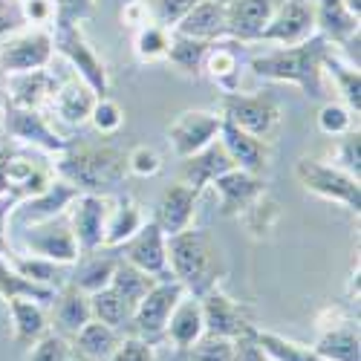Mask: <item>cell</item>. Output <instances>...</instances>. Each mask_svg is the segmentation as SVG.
<instances>
[{"label":"cell","mask_w":361,"mask_h":361,"mask_svg":"<svg viewBox=\"0 0 361 361\" xmlns=\"http://www.w3.org/2000/svg\"><path fill=\"white\" fill-rule=\"evenodd\" d=\"M329 44L321 35H312L304 44L269 49L249 58V70L263 81H286L304 90L310 99H324V52Z\"/></svg>","instance_id":"6da1fadb"},{"label":"cell","mask_w":361,"mask_h":361,"mask_svg":"<svg viewBox=\"0 0 361 361\" xmlns=\"http://www.w3.org/2000/svg\"><path fill=\"white\" fill-rule=\"evenodd\" d=\"M52 168L81 194H110L130 176L128 154L113 145H70Z\"/></svg>","instance_id":"7a4b0ae2"},{"label":"cell","mask_w":361,"mask_h":361,"mask_svg":"<svg viewBox=\"0 0 361 361\" xmlns=\"http://www.w3.org/2000/svg\"><path fill=\"white\" fill-rule=\"evenodd\" d=\"M165 249L171 278L183 283L188 295L200 298L202 292L217 286V278L223 275V255L208 231L188 226L165 237Z\"/></svg>","instance_id":"3957f363"},{"label":"cell","mask_w":361,"mask_h":361,"mask_svg":"<svg viewBox=\"0 0 361 361\" xmlns=\"http://www.w3.org/2000/svg\"><path fill=\"white\" fill-rule=\"evenodd\" d=\"M52 47L96 96H107L110 93L107 64H104V58L96 52V47L84 38L81 26H55Z\"/></svg>","instance_id":"277c9868"},{"label":"cell","mask_w":361,"mask_h":361,"mask_svg":"<svg viewBox=\"0 0 361 361\" xmlns=\"http://www.w3.org/2000/svg\"><path fill=\"white\" fill-rule=\"evenodd\" d=\"M295 176L298 183L304 185L310 194L321 197V200H329V202H338L344 205L347 212H355L361 208V185L358 179L344 173L341 168L336 165H326L321 159H312V157H304L295 162Z\"/></svg>","instance_id":"5b68a950"},{"label":"cell","mask_w":361,"mask_h":361,"mask_svg":"<svg viewBox=\"0 0 361 361\" xmlns=\"http://www.w3.org/2000/svg\"><path fill=\"white\" fill-rule=\"evenodd\" d=\"M185 295V286L173 281V278H162L147 289V295L133 307L130 315V333L147 344H157L159 338H165V326L168 318L173 312V307L179 304V298Z\"/></svg>","instance_id":"8992f818"},{"label":"cell","mask_w":361,"mask_h":361,"mask_svg":"<svg viewBox=\"0 0 361 361\" xmlns=\"http://www.w3.org/2000/svg\"><path fill=\"white\" fill-rule=\"evenodd\" d=\"M15 237H18V246L26 255L52 260L58 266H73L81 257V249H78L75 237H73V228L64 217L35 223V226H23V228L15 231Z\"/></svg>","instance_id":"52a82bcc"},{"label":"cell","mask_w":361,"mask_h":361,"mask_svg":"<svg viewBox=\"0 0 361 361\" xmlns=\"http://www.w3.org/2000/svg\"><path fill=\"white\" fill-rule=\"evenodd\" d=\"M220 116L226 122L237 125L240 130H246L257 139L272 136V130L281 125V104L275 96L257 93V96H243L237 93H223L220 99Z\"/></svg>","instance_id":"ba28073f"},{"label":"cell","mask_w":361,"mask_h":361,"mask_svg":"<svg viewBox=\"0 0 361 361\" xmlns=\"http://www.w3.org/2000/svg\"><path fill=\"white\" fill-rule=\"evenodd\" d=\"M52 32L44 26L23 29V32H12L0 41V70L6 75L15 73H29V70H44L52 64Z\"/></svg>","instance_id":"9c48e42d"},{"label":"cell","mask_w":361,"mask_h":361,"mask_svg":"<svg viewBox=\"0 0 361 361\" xmlns=\"http://www.w3.org/2000/svg\"><path fill=\"white\" fill-rule=\"evenodd\" d=\"M4 130L6 139L29 145V147H38L44 154H64V150L73 145L70 139H64L58 133L49 118L44 116V110H29V107H15V104H4Z\"/></svg>","instance_id":"30bf717a"},{"label":"cell","mask_w":361,"mask_h":361,"mask_svg":"<svg viewBox=\"0 0 361 361\" xmlns=\"http://www.w3.org/2000/svg\"><path fill=\"white\" fill-rule=\"evenodd\" d=\"M55 179V168L29 157V154H12L4 145L0 147V194H9L18 202L26 197L41 194Z\"/></svg>","instance_id":"8fae6325"},{"label":"cell","mask_w":361,"mask_h":361,"mask_svg":"<svg viewBox=\"0 0 361 361\" xmlns=\"http://www.w3.org/2000/svg\"><path fill=\"white\" fill-rule=\"evenodd\" d=\"M81 191L75 185H70L67 179H61L55 173V179L41 194L26 197V200H20L12 208V214H9V234H15L23 226H35V223H47V220H55V217H64L70 202Z\"/></svg>","instance_id":"7c38bea8"},{"label":"cell","mask_w":361,"mask_h":361,"mask_svg":"<svg viewBox=\"0 0 361 361\" xmlns=\"http://www.w3.org/2000/svg\"><path fill=\"white\" fill-rule=\"evenodd\" d=\"M220 125H223V116L212 110H183L168 125V142L179 159H188L212 142H217Z\"/></svg>","instance_id":"4fadbf2b"},{"label":"cell","mask_w":361,"mask_h":361,"mask_svg":"<svg viewBox=\"0 0 361 361\" xmlns=\"http://www.w3.org/2000/svg\"><path fill=\"white\" fill-rule=\"evenodd\" d=\"M312 35H318V29H315V6L310 0H281V6L275 9L272 20L266 23L257 41L295 47L310 41Z\"/></svg>","instance_id":"5bb4252c"},{"label":"cell","mask_w":361,"mask_h":361,"mask_svg":"<svg viewBox=\"0 0 361 361\" xmlns=\"http://www.w3.org/2000/svg\"><path fill=\"white\" fill-rule=\"evenodd\" d=\"M113 200L107 194H78L67 208V223L73 228V237L81 249V255L99 252L104 240V223L110 214Z\"/></svg>","instance_id":"9a60e30c"},{"label":"cell","mask_w":361,"mask_h":361,"mask_svg":"<svg viewBox=\"0 0 361 361\" xmlns=\"http://www.w3.org/2000/svg\"><path fill=\"white\" fill-rule=\"evenodd\" d=\"M200 310H202V324L205 336H220V338H240L255 326L249 310L243 304L231 300L220 286H212L200 295Z\"/></svg>","instance_id":"2e32d148"},{"label":"cell","mask_w":361,"mask_h":361,"mask_svg":"<svg viewBox=\"0 0 361 361\" xmlns=\"http://www.w3.org/2000/svg\"><path fill=\"white\" fill-rule=\"evenodd\" d=\"M122 249V260L142 269L150 278H171L168 272V249H165V234L159 231V226L154 220H145L142 228L128 240V243L118 246Z\"/></svg>","instance_id":"e0dca14e"},{"label":"cell","mask_w":361,"mask_h":361,"mask_svg":"<svg viewBox=\"0 0 361 361\" xmlns=\"http://www.w3.org/2000/svg\"><path fill=\"white\" fill-rule=\"evenodd\" d=\"M281 0H228L226 4V38L240 44H257L266 23L272 20Z\"/></svg>","instance_id":"ac0fdd59"},{"label":"cell","mask_w":361,"mask_h":361,"mask_svg":"<svg viewBox=\"0 0 361 361\" xmlns=\"http://www.w3.org/2000/svg\"><path fill=\"white\" fill-rule=\"evenodd\" d=\"M61 81L55 78L49 67L44 70H29V73H15L6 75V102L15 107H29V110H44L52 104Z\"/></svg>","instance_id":"d6986e66"},{"label":"cell","mask_w":361,"mask_h":361,"mask_svg":"<svg viewBox=\"0 0 361 361\" xmlns=\"http://www.w3.org/2000/svg\"><path fill=\"white\" fill-rule=\"evenodd\" d=\"M200 194L202 191H197V188H191L185 183H179V179L171 188L162 191V197H159V202L154 208V223L159 226V231L165 237H171V234H176V231H183V228L191 226L194 212H197V202H200Z\"/></svg>","instance_id":"ffe728a7"},{"label":"cell","mask_w":361,"mask_h":361,"mask_svg":"<svg viewBox=\"0 0 361 361\" xmlns=\"http://www.w3.org/2000/svg\"><path fill=\"white\" fill-rule=\"evenodd\" d=\"M208 188L217 191L223 214L231 217V214L243 212L252 200H257L266 191V183L260 179V173H252V171H243V168H228Z\"/></svg>","instance_id":"44dd1931"},{"label":"cell","mask_w":361,"mask_h":361,"mask_svg":"<svg viewBox=\"0 0 361 361\" xmlns=\"http://www.w3.org/2000/svg\"><path fill=\"white\" fill-rule=\"evenodd\" d=\"M96 99L99 96L93 93V90H90L78 75H73L70 81H61L49 110H52V116L58 118V122H64L70 128H81V125L90 122V113H93Z\"/></svg>","instance_id":"7402d4cb"},{"label":"cell","mask_w":361,"mask_h":361,"mask_svg":"<svg viewBox=\"0 0 361 361\" xmlns=\"http://www.w3.org/2000/svg\"><path fill=\"white\" fill-rule=\"evenodd\" d=\"M228 168H234V162H231V157L226 154V147L217 139L208 147H202L200 154L183 159V168H179V183H185V185H191L197 191H205Z\"/></svg>","instance_id":"603a6c76"},{"label":"cell","mask_w":361,"mask_h":361,"mask_svg":"<svg viewBox=\"0 0 361 361\" xmlns=\"http://www.w3.org/2000/svg\"><path fill=\"white\" fill-rule=\"evenodd\" d=\"M220 145L226 147V154L231 157L234 168H243V171H252V173H260L266 168V159H269V147L263 139L246 133V130H240L237 125L226 122L223 118V125H220Z\"/></svg>","instance_id":"cb8c5ba5"},{"label":"cell","mask_w":361,"mask_h":361,"mask_svg":"<svg viewBox=\"0 0 361 361\" xmlns=\"http://www.w3.org/2000/svg\"><path fill=\"white\" fill-rule=\"evenodd\" d=\"M205 336V324H202V310H200V298L197 295H183L179 304L173 307L168 326H165V338L179 350L185 353L188 347H194L200 338Z\"/></svg>","instance_id":"d4e9b609"},{"label":"cell","mask_w":361,"mask_h":361,"mask_svg":"<svg viewBox=\"0 0 361 361\" xmlns=\"http://www.w3.org/2000/svg\"><path fill=\"white\" fill-rule=\"evenodd\" d=\"M173 32L200 38V41H223L226 38V4L217 0H200V4L173 26Z\"/></svg>","instance_id":"484cf974"},{"label":"cell","mask_w":361,"mask_h":361,"mask_svg":"<svg viewBox=\"0 0 361 361\" xmlns=\"http://www.w3.org/2000/svg\"><path fill=\"white\" fill-rule=\"evenodd\" d=\"M52 318L61 329V336H75L78 329L93 321V310H90V295L81 292L78 286H73L70 281L64 286H58L55 300H52Z\"/></svg>","instance_id":"4316f807"},{"label":"cell","mask_w":361,"mask_h":361,"mask_svg":"<svg viewBox=\"0 0 361 361\" xmlns=\"http://www.w3.org/2000/svg\"><path fill=\"white\" fill-rule=\"evenodd\" d=\"M358 20L344 0H315V29L326 44L341 47L353 35H358Z\"/></svg>","instance_id":"83f0119b"},{"label":"cell","mask_w":361,"mask_h":361,"mask_svg":"<svg viewBox=\"0 0 361 361\" xmlns=\"http://www.w3.org/2000/svg\"><path fill=\"white\" fill-rule=\"evenodd\" d=\"M9 315H12V341L18 347H32L38 338L49 333V321L44 312V304L38 300H9Z\"/></svg>","instance_id":"f1b7e54d"},{"label":"cell","mask_w":361,"mask_h":361,"mask_svg":"<svg viewBox=\"0 0 361 361\" xmlns=\"http://www.w3.org/2000/svg\"><path fill=\"white\" fill-rule=\"evenodd\" d=\"M145 223V214L136 200L130 197H122L110 205V214H107V223H104V240H102V249H118L122 243L142 228Z\"/></svg>","instance_id":"f546056e"},{"label":"cell","mask_w":361,"mask_h":361,"mask_svg":"<svg viewBox=\"0 0 361 361\" xmlns=\"http://www.w3.org/2000/svg\"><path fill=\"white\" fill-rule=\"evenodd\" d=\"M324 73L329 75V81L336 84V90L341 93V104H347L355 116L361 113V73L358 67L347 64L344 58L333 49V44H329V49L324 52Z\"/></svg>","instance_id":"4dcf8cb0"},{"label":"cell","mask_w":361,"mask_h":361,"mask_svg":"<svg viewBox=\"0 0 361 361\" xmlns=\"http://www.w3.org/2000/svg\"><path fill=\"white\" fill-rule=\"evenodd\" d=\"M202 73L212 78L223 93H237V84H240V55H237V49H231L228 44L214 41L205 52Z\"/></svg>","instance_id":"1f68e13d"},{"label":"cell","mask_w":361,"mask_h":361,"mask_svg":"<svg viewBox=\"0 0 361 361\" xmlns=\"http://www.w3.org/2000/svg\"><path fill=\"white\" fill-rule=\"evenodd\" d=\"M116 263L118 257H110V255H99V252H90V255H81L73 266L75 272L70 275V283L78 286L81 292L93 295L104 286H110V278L116 272Z\"/></svg>","instance_id":"d6a6232c"},{"label":"cell","mask_w":361,"mask_h":361,"mask_svg":"<svg viewBox=\"0 0 361 361\" xmlns=\"http://www.w3.org/2000/svg\"><path fill=\"white\" fill-rule=\"evenodd\" d=\"M321 361H361V341L358 326H329L312 347Z\"/></svg>","instance_id":"836d02e7"},{"label":"cell","mask_w":361,"mask_h":361,"mask_svg":"<svg viewBox=\"0 0 361 361\" xmlns=\"http://www.w3.org/2000/svg\"><path fill=\"white\" fill-rule=\"evenodd\" d=\"M55 286H44V283H35V281H29L23 278L18 269L9 266L6 257H0V298L6 300H18V298H26V300H38V304H52L55 300Z\"/></svg>","instance_id":"e575fe53"},{"label":"cell","mask_w":361,"mask_h":361,"mask_svg":"<svg viewBox=\"0 0 361 361\" xmlns=\"http://www.w3.org/2000/svg\"><path fill=\"white\" fill-rule=\"evenodd\" d=\"M4 257L9 260L12 269H18L23 278L35 281V283H44V286H55V289H58V286H64V283L70 281V275H67L70 266H58V263H52V260L35 257V255L15 252L12 246H9V252H6Z\"/></svg>","instance_id":"d590c367"},{"label":"cell","mask_w":361,"mask_h":361,"mask_svg":"<svg viewBox=\"0 0 361 361\" xmlns=\"http://www.w3.org/2000/svg\"><path fill=\"white\" fill-rule=\"evenodd\" d=\"M75 338V347H78V355L90 358V361H107L116 350V344L122 341L118 338V329L102 324V321H87L78 333L73 336Z\"/></svg>","instance_id":"8d00e7d4"},{"label":"cell","mask_w":361,"mask_h":361,"mask_svg":"<svg viewBox=\"0 0 361 361\" xmlns=\"http://www.w3.org/2000/svg\"><path fill=\"white\" fill-rule=\"evenodd\" d=\"M252 341L269 355V361H321L318 353L312 347H304L298 341H289L278 333H272V329H260L257 324L249 329Z\"/></svg>","instance_id":"74e56055"},{"label":"cell","mask_w":361,"mask_h":361,"mask_svg":"<svg viewBox=\"0 0 361 361\" xmlns=\"http://www.w3.org/2000/svg\"><path fill=\"white\" fill-rule=\"evenodd\" d=\"M208 47H212L208 41H200V38H188V35L171 32V44H168L165 61H171L176 70H183L185 75H200V73H202V61H205Z\"/></svg>","instance_id":"f35d334b"},{"label":"cell","mask_w":361,"mask_h":361,"mask_svg":"<svg viewBox=\"0 0 361 361\" xmlns=\"http://www.w3.org/2000/svg\"><path fill=\"white\" fill-rule=\"evenodd\" d=\"M90 310H93V318L96 321H102V324H107L113 329L128 326L130 324V315H133V307L116 289H110V286H104V289L90 295Z\"/></svg>","instance_id":"ab89813d"},{"label":"cell","mask_w":361,"mask_h":361,"mask_svg":"<svg viewBox=\"0 0 361 361\" xmlns=\"http://www.w3.org/2000/svg\"><path fill=\"white\" fill-rule=\"evenodd\" d=\"M157 281H159V278H150V275L142 272V269H136V266H130V263H125L122 257H118L116 272H113V278H110V289H116L130 307H136L139 300L147 295V289L154 286Z\"/></svg>","instance_id":"60d3db41"},{"label":"cell","mask_w":361,"mask_h":361,"mask_svg":"<svg viewBox=\"0 0 361 361\" xmlns=\"http://www.w3.org/2000/svg\"><path fill=\"white\" fill-rule=\"evenodd\" d=\"M168 44H171V32L154 20V23L136 29L133 52H136V58H139L142 64H154V61H165Z\"/></svg>","instance_id":"b9f144b4"},{"label":"cell","mask_w":361,"mask_h":361,"mask_svg":"<svg viewBox=\"0 0 361 361\" xmlns=\"http://www.w3.org/2000/svg\"><path fill=\"white\" fill-rule=\"evenodd\" d=\"M240 217H243L246 228H249L255 237H269V234L275 231V226H278L281 212H278V202L263 191L257 200H252V202L243 208V212H240Z\"/></svg>","instance_id":"7bdbcfd3"},{"label":"cell","mask_w":361,"mask_h":361,"mask_svg":"<svg viewBox=\"0 0 361 361\" xmlns=\"http://www.w3.org/2000/svg\"><path fill=\"white\" fill-rule=\"evenodd\" d=\"M355 122H358V116L341 102H324L318 110V130L324 136L338 139V136L355 130Z\"/></svg>","instance_id":"ee69618b"},{"label":"cell","mask_w":361,"mask_h":361,"mask_svg":"<svg viewBox=\"0 0 361 361\" xmlns=\"http://www.w3.org/2000/svg\"><path fill=\"white\" fill-rule=\"evenodd\" d=\"M90 125H93L102 136H110L116 133L118 128L125 125V110L116 99L110 96H99L96 104H93V113H90Z\"/></svg>","instance_id":"f6af8a7d"},{"label":"cell","mask_w":361,"mask_h":361,"mask_svg":"<svg viewBox=\"0 0 361 361\" xmlns=\"http://www.w3.org/2000/svg\"><path fill=\"white\" fill-rule=\"evenodd\" d=\"M185 353H188V361H234V341L220 336H202Z\"/></svg>","instance_id":"bcb514c9"},{"label":"cell","mask_w":361,"mask_h":361,"mask_svg":"<svg viewBox=\"0 0 361 361\" xmlns=\"http://www.w3.org/2000/svg\"><path fill=\"white\" fill-rule=\"evenodd\" d=\"M336 168H341L350 176H361V133L358 128L344 133L341 142L336 145Z\"/></svg>","instance_id":"7dc6e473"},{"label":"cell","mask_w":361,"mask_h":361,"mask_svg":"<svg viewBox=\"0 0 361 361\" xmlns=\"http://www.w3.org/2000/svg\"><path fill=\"white\" fill-rule=\"evenodd\" d=\"M55 26H78L96 12V0H52Z\"/></svg>","instance_id":"c3c4849f"},{"label":"cell","mask_w":361,"mask_h":361,"mask_svg":"<svg viewBox=\"0 0 361 361\" xmlns=\"http://www.w3.org/2000/svg\"><path fill=\"white\" fill-rule=\"evenodd\" d=\"M128 171L133 176H157L162 171V157H159V150L157 147H150V145H136L130 154H128Z\"/></svg>","instance_id":"681fc988"},{"label":"cell","mask_w":361,"mask_h":361,"mask_svg":"<svg viewBox=\"0 0 361 361\" xmlns=\"http://www.w3.org/2000/svg\"><path fill=\"white\" fill-rule=\"evenodd\" d=\"M70 358V344L61 333H47L38 338L29 353V361H67Z\"/></svg>","instance_id":"f907efd6"},{"label":"cell","mask_w":361,"mask_h":361,"mask_svg":"<svg viewBox=\"0 0 361 361\" xmlns=\"http://www.w3.org/2000/svg\"><path fill=\"white\" fill-rule=\"evenodd\" d=\"M200 0H154V15H157V23L165 26V29H173L179 20H183Z\"/></svg>","instance_id":"816d5d0a"},{"label":"cell","mask_w":361,"mask_h":361,"mask_svg":"<svg viewBox=\"0 0 361 361\" xmlns=\"http://www.w3.org/2000/svg\"><path fill=\"white\" fill-rule=\"evenodd\" d=\"M107 361H154V344H147L136 336H128L116 344V350Z\"/></svg>","instance_id":"f5cc1de1"},{"label":"cell","mask_w":361,"mask_h":361,"mask_svg":"<svg viewBox=\"0 0 361 361\" xmlns=\"http://www.w3.org/2000/svg\"><path fill=\"white\" fill-rule=\"evenodd\" d=\"M20 15L23 20H29L32 26H47L52 23L55 18V9H52V0H20Z\"/></svg>","instance_id":"db71d44e"},{"label":"cell","mask_w":361,"mask_h":361,"mask_svg":"<svg viewBox=\"0 0 361 361\" xmlns=\"http://www.w3.org/2000/svg\"><path fill=\"white\" fill-rule=\"evenodd\" d=\"M150 15H154V9L147 6V0H128V4L122 6V23L128 29H142L147 23H154Z\"/></svg>","instance_id":"11a10c76"},{"label":"cell","mask_w":361,"mask_h":361,"mask_svg":"<svg viewBox=\"0 0 361 361\" xmlns=\"http://www.w3.org/2000/svg\"><path fill=\"white\" fill-rule=\"evenodd\" d=\"M15 205H18L15 197L0 194V257L9 252V214H12Z\"/></svg>","instance_id":"9f6ffc18"},{"label":"cell","mask_w":361,"mask_h":361,"mask_svg":"<svg viewBox=\"0 0 361 361\" xmlns=\"http://www.w3.org/2000/svg\"><path fill=\"white\" fill-rule=\"evenodd\" d=\"M234 361H269V355L252 341V336H240L234 338Z\"/></svg>","instance_id":"6f0895ef"},{"label":"cell","mask_w":361,"mask_h":361,"mask_svg":"<svg viewBox=\"0 0 361 361\" xmlns=\"http://www.w3.org/2000/svg\"><path fill=\"white\" fill-rule=\"evenodd\" d=\"M344 6H347L355 18H361V0H344Z\"/></svg>","instance_id":"680465c9"},{"label":"cell","mask_w":361,"mask_h":361,"mask_svg":"<svg viewBox=\"0 0 361 361\" xmlns=\"http://www.w3.org/2000/svg\"><path fill=\"white\" fill-rule=\"evenodd\" d=\"M6 104V90H4V84H0V107Z\"/></svg>","instance_id":"91938a15"},{"label":"cell","mask_w":361,"mask_h":361,"mask_svg":"<svg viewBox=\"0 0 361 361\" xmlns=\"http://www.w3.org/2000/svg\"><path fill=\"white\" fill-rule=\"evenodd\" d=\"M67 361H90V358H84V355H73V353H70V358H67Z\"/></svg>","instance_id":"94428289"},{"label":"cell","mask_w":361,"mask_h":361,"mask_svg":"<svg viewBox=\"0 0 361 361\" xmlns=\"http://www.w3.org/2000/svg\"><path fill=\"white\" fill-rule=\"evenodd\" d=\"M217 4H228V0H217Z\"/></svg>","instance_id":"6125c7cd"}]
</instances>
